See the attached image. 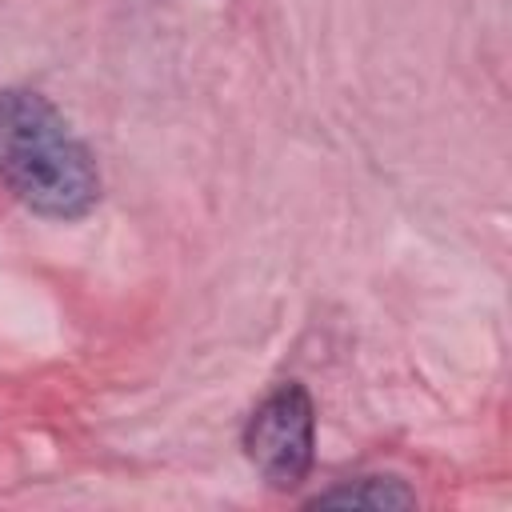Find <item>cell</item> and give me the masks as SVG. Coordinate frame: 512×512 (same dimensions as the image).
Returning <instances> with one entry per match:
<instances>
[{"instance_id":"6da1fadb","label":"cell","mask_w":512,"mask_h":512,"mask_svg":"<svg viewBox=\"0 0 512 512\" xmlns=\"http://www.w3.org/2000/svg\"><path fill=\"white\" fill-rule=\"evenodd\" d=\"M0 180L16 200L52 220L84 216L100 196V176L68 120L28 88L0 92Z\"/></svg>"},{"instance_id":"7a4b0ae2","label":"cell","mask_w":512,"mask_h":512,"mask_svg":"<svg viewBox=\"0 0 512 512\" xmlns=\"http://www.w3.org/2000/svg\"><path fill=\"white\" fill-rule=\"evenodd\" d=\"M316 416L300 384H280L260 400L244 428V452L256 472L276 488H296L312 468Z\"/></svg>"},{"instance_id":"3957f363","label":"cell","mask_w":512,"mask_h":512,"mask_svg":"<svg viewBox=\"0 0 512 512\" xmlns=\"http://www.w3.org/2000/svg\"><path fill=\"white\" fill-rule=\"evenodd\" d=\"M412 500L416 496L400 480H384V476H360L344 488L316 496V504H368V508H396V504H412Z\"/></svg>"}]
</instances>
